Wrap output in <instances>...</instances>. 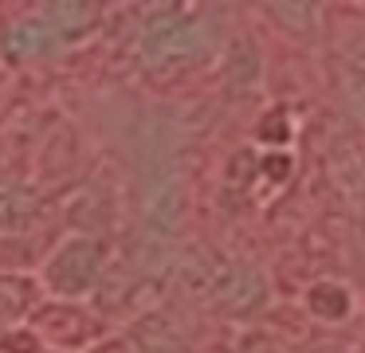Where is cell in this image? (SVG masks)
I'll use <instances>...</instances> for the list:
<instances>
[{
	"label": "cell",
	"instance_id": "obj_1",
	"mask_svg": "<svg viewBox=\"0 0 365 353\" xmlns=\"http://www.w3.org/2000/svg\"><path fill=\"white\" fill-rule=\"evenodd\" d=\"M103 259H106V247L98 240H87V235H79V240H67L63 247L51 255L48 271H43V279H48V287L56 290V295H83V290L95 287L98 271H103Z\"/></svg>",
	"mask_w": 365,
	"mask_h": 353
},
{
	"label": "cell",
	"instance_id": "obj_2",
	"mask_svg": "<svg viewBox=\"0 0 365 353\" xmlns=\"http://www.w3.org/2000/svg\"><path fill=\"white\" fill-rule=\"evenodd\" d=\"M200 20L197 16H165L150 28L145 44H150V55H165V59H177V55H197L200 36H197Z\"/></svg>",
	"mask_w": 365,
	"mask_h": 353
},
{
	"label": "cell",
	"instance_id": "obj_3",
	"mask_svg": "<svg viewBox=\"0 0 365 353\" xmlns=\"http://www.w3.org/2000/svg\"><path fill=\"white\" fill-rule=\"evenodd\" d=\"M32 290L36 287L28 279H0V329L32 306Z\"/></svg>",
	"mask_w": 365,
	"mask_h": 353
},
{
	"label": "cell",
	"instance_id": "obj_4",
	"mask_svg": "<svg viewBox=\"0 0 365 353\" xmlns=\"http://www.w3.org/2000/svg\"><path fill=\"white\" fill-rule=\"evenodd\" d=\"M310 310H314L318 318H341V314L349 310V295L341 287H334V282H318V287L310 290Z\"/></svg>",
	"mask_w": 365,
	"mask_h": 353
},
{
	"label": "cell",
	"instance_id": "obj_5",
	"mask_svg": "<svg viewBox=\"0 0 365 353\" xmlns=\"http://www.w3.org/2000/svg\"><path fill=\"white\" fill-rule=\"evenodd\" d=\"M4 353H36V337L32 334H9L4 337Z\"/></svg>",
	"mask_w": 365,
	"mask_h": 353
}]
</instances>
